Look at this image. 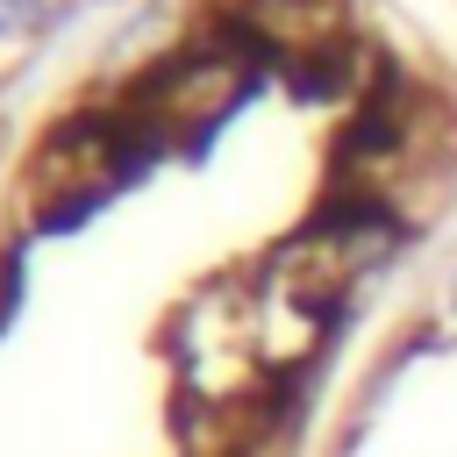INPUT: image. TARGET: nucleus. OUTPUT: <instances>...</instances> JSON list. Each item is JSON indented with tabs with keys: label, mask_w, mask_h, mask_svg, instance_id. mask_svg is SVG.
Returning <instances> with one entry per match:
<instances>
[{
	"label": "nucleus",
	"mask_w": 457,
	"mask_h": 457,
	"mask_svg": "<svg viewBox=\"0 0 457 457\" xmlns=\"http://www.w3.org/2000/svg\"><path fill=\"white\" fill-rule=\"evenodd\" d=\"M43 21V0H0V36H29Z\"/></svg>",
	"instance_id": "obj_1"
},
{
	"label": "nucleus",
	"mask_w": 457,
	"mask_h": 457,
	"mask_svg": "<svg viewBox=\"0 0 457 457\" xmlns=\"http://www.w3.org/2000/svg\"><path fill=\"white\" fill-rule=\"evenodd\" d=\"M278 7H307V0H250V7H236V14H250V21H264V14H278Z\"/></svg>",
	"instance_id": "obj_2"
},
{
	"label": "nucleus",
	"mask_w": 457,
	"mask_h": 457,
	"mask_svg": "<svg viewBox=\"0 0 457 457\" xmlns=\"http://www.w3.org/2000/svg\"><path fill=\"white\" fill-rule=\"evenodd\" d=\"M450 307H457V271H450Z\"/></svg>",
	"instance_id": "obj_3"
}]
</instances>
